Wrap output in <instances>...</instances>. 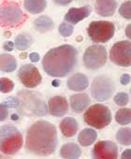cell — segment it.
Wrapping results in <instances>:
<instances>
[{
	"instance_id": "obj_10",
	"label": "cell",
	"mask_w": 131,
	"mask_h": 159,
	"mask_svg": "<svg viewBox=\"0 0 131 159\" xmlns=\"http://www.w3.org/2000/svg\"><path fill=\"white\" fill-rule=\"evenodd\" d=\"M111 61L119 66H131V43L129 40H121L113 44L110 52Z\"/></svg>"
},
{
	"instance_id": "obj_35",
	"label": "cell",
	"mask_w": 131,
	"mask_h": 159,
	"mask_svg": "<svg viewBox=\"0 0 131 159\" xmlns=\"http://www.w3.org/2000/svg\"><path fill=\"white\" fill-rule=\"evenodd\" d=\"M52 1L56 5H59V6H68L73 1V0H52Z\"/></svg>"
},
{
	"instance_id": "obj_16",
	"label": "cell",
	"mask_w": 131,
	"mask_h": 159,
	"mask_svg": "<svg viewBox=\"0 0 131 159\" xmlns=\"http://www.w3.org/2000/svg\"><path fill=\"white\" fill-rule=\"evenodd\" d=\"M117 9L116 0H97L95 4L96 12L101 17H111Z\"/></svg>"
},
{
	"instance_id": "obj_23",
	"label": "cell",
	"mask_w": 131,
	"mask_h": 159,
	"mask_svg": "<svg viewBox=\"0 0 131 159\" xmlns=\"http://www.w3.org/2000/svg\"><path fill=\"white\" fill-rule=\"evenodd\" d=\"M97 138V133L93 128H84L78 136V141L81 146L87 147L92 145Z\"/></svg>"
},
{
	"instance_id": "obj_36",
	"label": "cell",
	"mask_w": 131,
	"mask_h": 159,
	"mask_svg": "<svg viewBox=\"0 0 131 159\" xmlns=\"http://www.w3.org/2000/svg\"><path fill=\"white\" fill-rule=\"evenodd\" d=\"M29 58L33 63H36L39 60V54L38 52H32L29 54Z\"/></svg>"
},
{
	"instance_id": "obj_25",
	"label": "cell",
	"mask_w": 131,
	"mask_h": 159,
	"mask_svg": "<svg viewBox=\"0 0 131 159\" xmlns=\"http://www.w3.org/2000/svg\"><path fill=\"white\" fill-rule=\"evenodd\" d=\"M115 121L121 125H129L131 122V111L128 108H123L116 111Z\"/></svg>"
},
{
	"instance_id": "obj_29",
	"label": "cell",
	"mask_w": 131,
	"mask_h": 159,
	"mask_svg": "<svg viewBox=\"0 0 131 159\" xmlns=\"http://www.w3.org/2000/svg\"><path fill=\"white\" fill-rule=\"evenodd\" d=\"M59 33L62 37L64 38H69L72 35L73 31H74V26L73 25L71 24H69L67 22H65V23H62L60 25H59Z\"/></svg>"
},
{
	"instance_id": "obj_11",
	"label": "cell",
	"mask_w": 131,
	"mask_h": 159,
	"mask_svg": "<svg viewBox=\"0 0 131 159\" xmlns=\"http://www.w3.org/2000/svg\"><path fill=\"white\" fill-rule=\"evenodd\" d=\"M18 78L22 84L29 89L38 86L42 81V77L38 69L32 64L23 65L19 68Z\"/></svg>"
},
{
	"instance_id": "obj_34",
	"label": "cell",
	"mask_w": 131,
	"mask_h": 159,
	"mask_svg": "<svg viewBox=\"0 0 131 159\" xmlns=\"http://www.w3.org/2000/svg\"><path fill=\"white\" fill-rule=\"evenodd\" d=\"M3 49L7 52H11L14 49V43L12 41H6L3 45Z\"/></svg>"
},
{
	"instance_id": "obj_1",
	"label": "cell",
	"mask_w": 131,
	"mask_h": 159,
	"mask_svg": "<svg viewBox=\"0 0 131 159\" xmlns=\"http://www.w3.org/2000/svg\"><path fill=\"white\" fill-rule=\"evenodd\" d=\"M57 144L56 127L48 121H37L26 132L25 147L30 154L42 157L51 155L54 153Z\"/></svg>"
},
{
	"instance_id": "obj_7",
	"label": "cell",
	"mask_w": 131,
	"mask_h": 159,
	"mask_svg": "<svg viewBox=\"0 0 131 159\" xmlns=\"http://www.w3.org/2000/svg\"><path fill=\"white\" fill-rule=\"evenodd\" d=\"M115 92L112 79L106 75H98L92 82L91 95L97 101H107Z\"/></svg>"
},
{
	"instance_id": "obj_3",
	"label": "cell",
	"mask_w": 131,
	"mask_h": 159,
	"mask_svg": "<svg viewBox=\"0 0 131 159\" xmlns=\"http://www.w3.org/2000/svg\"><path fill=\"white\" fill-rule=\"evenodd\" d=\"M17 98L19 105L16 109L20 114L28 117H40L47 114V105L44 97L39 92L22 90L17 93Z\"/></svg>"
},
{
	"instance_id": "obj_17",
	"label": "cell",
	"mask_w": 131,
	"mask_h": 159,
	"mask_svg": "<svg viewBox=\"0 0 131 159\" xmlns=\"http://www.w3.org/2000/svg\"><path fill=\"white\" fill-rule=\"evenodd\" d=\"M68 87L71 91L82 92L89 86V80L83 73H75L68 80Z\"/></svg>"
},
{
	"instance_id": "obj_12",
	"label": "cell",
	"mask_w": 131,
	"mask_h": 159,
	"mask_svg": "<svg viewBox=\"0 0 131 159\" xmlns=\"http://www.w3.org/2000/svg\"><path fill=\"white\" fill-rule=\"evenodd\" d=\"M92 156L96 159H116L118 147L111 140L98 141L92 150Z\"/></svg>"
},
{
	"instance_id": "obj_31",
	"label": "cell",
	"mask_w": 131,
	"mask_h": 159,
	"mask_svg": "<svg viewBox=\"0 0 131 159\" xmlns=\"http://www.w3.org/2000/svg\"><path fill=\"white\" fill-rule=\"evenodd\" d=\"M4 104L8 107V108H14L16 109L19 105V99L17 97H9L5 101Z\"/></svg>"
},
{
	"instance_id": "obj_26",
	"label": "cell",
	"mask_w": 131,
	"mask_h": 159,
	"mask_svg": "<svg viewBox=\"0 0 131 159\" xmlns=\"http://www.w3.org/2000/svg\"><path fill=\"white\" fill-rule=\"evenodd\" d=\"M117 141L122 144L128 146L131 143V129L129 127H122L116 133Z\"/></svg>"
},
{
	"instance_id": "obj_5",
	"label": "cell",
	"mask_w": 131,
	"mask_h": 159,
	"mask_svg": "<svg viewBox=\"0 0 131 159\" xmlns=\"http://www.w3.org/2000/svg\"><path fill=\"white\" fill-rule=\"evenodd\" d=\"M84 122L97 129H103L108 126L111 120L112 115L111 110L103 104H95L89 107L84 114Z\"/></svg>"
},
{
	"instance_id": "obj_21",
	"label": "cell",
	"mask_w": 131,
	"mask_h": 159,
	"mask_svg": "<svg viewBox=\"0 0 131 159\" xmlns=\"http://www.w3.org/2000/svg\"><path fill=\"white\" fill-rule=\"evenodd\" d=\"M24 7L30 14H38L45 11L47 0H25Z\"/></svg>"
},
{
	"instance_id": "obj_30",
	"label": "cell",
	"mask_w": 131,
	"mask_h": 159,
	"mask_svg": "<svg viewBox=\"0 0 131 159\" xmlns=\"http://www.w3.org/2000/svg\"><path fill=\"white\" fill-rule=\"evenodd\" d=\"M113 101L116 105L124 107L126 106L129 103V97L126 93L124 92H120L118 94H116L113 98Z\"/></svg>"
},
{
	"instance_id": "obj_2",
	"label": "cell",
	"mask_w": 131,
	"mask_h": 159,
	"mask_svg": "<svg viewBox=\"0 0 131 159\" xmlns=\"http://www.w3.org/2000/svg\"><path fill=\"white\" fill-rule=\"evenodd\" d=\"M78 64V51L75 47L64 44L51 49L43 57L42 67L53 78H64L70 74Z\"/></svg>"
},
{
	"instance_id": "obj_20",
	"label": "cell",
	"mask_w": 131,
	"mask_h": 159,
	"mask_svg": "<svg viewBox=\"0 0 131 159\" xmlns=\"http://www.w3.org/2000/svg\"><path fill=\"white\" fill-rule=\"evenodd\" d=\"M17 67V61L15 57L9 53L0 54V71L11 73Z\"/></svg>"
},
{
	"instance_id": "obj_22",
	"label": "cell",
	"mask_w": 131,
	"mask_h": 159,
	"mask_svg": "<svg viewBox=\"0 0 131 159\" xmlns=\"http://www.w3.org/2000/svg\"><path fill=\"white\" fill-rule=\"evenodd\" d=\"M34 27L39 33H46L53 29L54 23L49 16L42 15L34 21Z\"/></svg>"
},
{
	"instance_id": "obj_37",
	"label": "cell",
	"mask_w": 131,
	"mask_h": 159,
	"mask_svg": "<svg viewBox=\"0 0 131 159\" xmlns=\"http://www.w3.org/2000/svg\"><path fill=\"white\" fill-rule=\"evenodd\" d=\"M130 152H131L130 149L125 150V151L123 152V154H122V158H128V159H130V158H131V154H130Z\"/></svg>"
},
{
	"instance_id": "obj_28",
	"label": "cell",
	"mask_w": 131,
	"mask_h": 159,
	"mask_svg": "<svg viewBox=\"0 0 131 159\" xmlns=\"http://www.w3.org/2000/svg\"><path fill=\"white\" fill-rule=\"evenodd\" d=\"M119 14L124 18L125 20H131V1H127L122 3V5L119 8Z\"/></svg>"
},
{
	"instance_id": "obj_15",
	"label": "cell",
	"mask_w": 131,
	"mask_h": 159,
	"mask_svg": "<svg viewBox=\"0 0 131 159\" xmlns=\"http://www.w3.org/2000/svg\"><path fill=\"white\" fill-rule=\"evenodd\" d=\"M90 102H91V99L87 93H80V94H75L70 97V106L73 112L81 113L88 108V106L90 105Z\"/></svg>"
},
{
	"instance_id": "obj_13",
	"label": "cell",
	"mask_w": 131,
	"mask_h": 159,
	"mask_svg": "<svg viewBox=\"0 0 131 159\" xmlns=\"http://www.w3.org/2000/svg\"><path fill=\"white\" fill-rule=\"evenodd\" d=\"M69 102L65 97L55 96L48 100L47 109L49 113L54 117H62L69 111Z\"/></svg>"
},
{
	"instance_id": "obj_4",
	"label": "cell",
	"mask_w": 131,
	"mask_h": 159,
	"mask_svg": "<svg viewBox=\"0 0 131 159\" xmlns=\"http://www.w3.org/2000/svg\"><path fill=\"white\" fill-rule=\"evenodd\" d=\"M24 138L19 129L12 125L0 126V152L6 155L16 154L23 147Z\"/></svg>"
},
{
	"instance_id": "obj_39",
	"label": "cell",
	"mask_w": 131,
	"mask_h": 159,
	"mask_svg": "<svg viewBox=\"0 0 131 159\" xmlns=\"http://www.w3.org/2000/svg\"><path fill=\"white\" fill-rule=\"evenodd\" d=\"M52 84L55 85V87H56V86L59 85V82H58V81H53V82H52Z\"/></svg>"
},
{
	"instance_id": "obj_19",
	"label": "cell",
	"mask_w": 131,
	"mask_h": 159,
	"mask_svg": "<svg viewBox=\"0 0 131 159\" xmlns=\"http://www.w3.org/2000/svg\"><path fill=\"white\" fill-rule=\"evenodd\" d=\"M83 152L80 146L73 142H69L64 144L60 149V155L63 158L67 159H76L82 155Z\"/></svg>"
},
{
	"instance_id": "obj_38",
	"label": "cell",
	"mask_w": 131,
	"mask_h": 159,
	"mask_svg": "<svg viewBox=\"0 0 131 159\" xmlns=\"http://www.w3.org/2000/svg\"><path fill=\"white\" fill-rule=\"evenodd\" d=\"M130 26H131V25H127V29H126V31H125V32H126V36H127L128 38H130Z\"/></svg>"
},
{
	"instance_id": "obj_33",
	"label": "cell",
	"mask_w": 131,
	"mask_h": 159,
	"mask_svg": "<svg viewBox=\"0 0 131 159\" xmlns=\"http://www.w3.org/2000/svg\"><path fill=\"white\" fill-rule=\"evenodd\" d=\"M130 82V75L129 74H123L120 78V83L123 85H126Z\"/></svg>"
},
{
	"instance_id": "obj_6",
	"label": "cell",
	"mask_w": 131,
	"mask_h": 159,
	"mask_svg": "<svg viewBox=\"0 0 131 159\" xmlns=\"http://www.w3.org/2000/svg\"><path fill=\"white\" fill-rule=\"evenodd\" d=\"M24 20V12L16 2L4 1L0 4V25L2 27H15Z\"/></svg>"
},
{
	"instance_id": "obj_27",
	"label": "cell",
	"mask_w": 131,
	"mask_h": 159,
	"mask_svg": "<svg viewBox=\"0 0 131 159\" xmlns=\"http://www.w3.org/2000/svg\"><path fill=\"white\" fill-rule=\"evenodd\" d=\"M14 89V83L9 78H0V92L8 94Z\"/></svg>"
},
{
	"instance_id": "obj_14",
	"label": "cell",
	"mask_w": 131,
	"mask_h": 159,
	"mask_svg": "<svg viewBox=\"0 0 131 159\" xmlns=\"http://www.w3.org/2000/svg\"><path fill=\"white\" fill-rule=\"evenodd\" d=\"M91 12H92V7L90 5H86L82 8H71L66 13L64 19L69 24L77 25L84 19L87 18L91 14Z\"/></svg>"
},
{
	"instance_id": "obj_9",
	"label": "cell",
	"mask_w": 131,
	"mask_h": 159,
	"mask_svg": "<svg viewBox=\"0 0 131 159\" xmlns=\"http://www.w3.org/2000/svg\"><path fill=\"white\" fill-rule=\"evenodd\" d=\"M84 66L90 70H97L107 63V50L105 47L96 44L88 47L83 56Z\"/></svg>"
},
{
	"instance_id": "obj_18",
	"label": "cell",
	"mask_w": 131,
	"mask_h": 159,
	"mask_svg": "<svg viewBox=\"0 0 131 159\" xmlns=\"http://www.w3.org/2000/svg\"><path fill=\"white\" fill-rule=\"evenodd\" d=\"M79 125L73 117H66L60 123V130L66 138H71L78 132Z\"/></svg>"
},
{
	"instance_id": "obj_8",
	"label": "cell",
	"mask_w": 131,
	"mask_h": 159,
	"mask_svg": "<svg viewBox=\"0 0 131 159\" xmlns=\"http://www.w3.org/2000/svg\"><path fill=\"white\" fill-rule=\"evenodd\" d=\"M114 32V25L109 21H94L87 28L88 36L95 43L108 42L111 39H112Z\"/></svg>"
},
{
	"instance_id": "obj_32",
	"label": "cell",
	"mask_w": 131,
	"mask_h": 159,
	"mask_svg": "<svg viewBox=\"0 0 131 159\" xmlns=\"http://www.w3.org/2000/svg\"><path fill=\"white\" fill-rule=\"evenodd\" d=\"M9 108L4 104H0V122H3L8 118L9 115Z\"/></svg>"
},
{
	"instance_id": "obj_24",
	"label": "cell",
	"mask_w": 131,
	"mask_h": 159,
	"mask_svg": "<svg viewBox=\"0 0 131 159\" xmlns=\"http://www.w3.org/2000/svg\"><path fill=\"white\" fill-rule=\"evenodd\" d=\"M33 44V38L30 34H19L14 40V47L19 51H25Z\"/></svg>"
}]
</instances>
